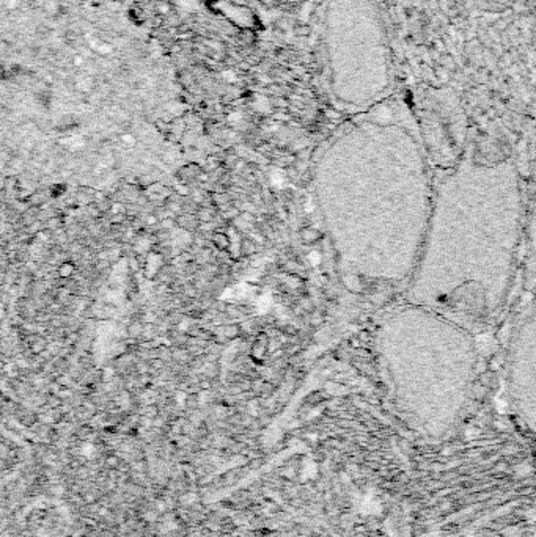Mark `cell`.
Masks as SVG:
<instances>
[{
  "instance_id": "obj_1",
  "label": "cell",
  "mask_w": 536,
  "mask_h": 537,
  "mask_svg": "<svg viewBox=\"0 0 536 537\" xmlns=\"http://www.w3.org/2000/svg\"><path fill=\"white\" fill-rule=\"evenodd\" d=\"M323 156L343 284L368 300L408 287L436 192L415 113L404 99L388 96L341 124Z\"/></svg>"
},
{
  "instance_id": "obj_2",
  "label": "cell",
  "mask_w": 536,
  "mask_h": 537,
  "mask_svg": "<svg viewBox=\"0 0 536 537\" xmlns=\"http://www.w3.org/2000/svg\"><path fill=\"white\" fill-rule=\"evenodd\" d=\"M524 231L522 185L513 162L466 159L434 192L426 236L406 300L470 331L508 297Z\"/></svg>"
},
{
  "instance_id": "obj_3",
  "label": "cell",
  "mask_w": 536,
  "mask_h": 537,
  "mask_svg": "<svg viewBox=\"0 0 536 537\" xmlns=\"http://www.w3.org/2000/svg\"><path fill=\"white\" fill-rule=\"evenodd\" d=\"M374 354L390 398L415 423L439 429L462 409L476 371L475 341L464 325L406 302L379 321Z\"/></svg>"
},
{
  "instance_id": "obj_4",
  "label": "cell",
  "mask_w": 536,
  "mask_h": 537,
  "mask_svg": "<svg viewBox=\"0 0 536 537\" xmlns=\"http://www.w3.org/2000/svg\"><path fill=\"white\" fill-rule=\"evenodd\" d=\"M321 52L327 90L343 109L359 113L393 94L379 0H323Z\"/></svg>"
},
{
  "instance_id": "obj_5",
  "label": "cell",
  "mask_w": 536,
  "mask_h": 537,
  "mask_svg": "<svg viewBox=\"0 0 536 537\" xmlns=\"http://www.w3.org/2000/svg\"><path fill=\"white\" fill-rule=\"evenodd\" d=\"M508 389L520 413L536 426V300L524 311L513 333Z\"/></svg>"
},
{
  "instance_id": "obj_6",
  "label": "cell",
  "mask_w": 536,
  "mask_h": 537,
  "mask_svg": "<svg viewBox=\"0 0 536 537\" xmlns=\"http://www.w3.org/2000/svg\"><path fill=\"white\" fill-rule=\"evenodd\" d=\"M525 242L528 249V258L531 263V270L536 273V198L530 211V217L525 226Z\"/></svg>"
},
{
  "instance_id": "obj_7",
  "label": "cell",
  "mask_w": 536,
  "mask_h": 537,
  "mask_svg": "<svg viewBox=\"0 0 536 537\" xmlns=\"http://www.w3.org/2000/svg\"><path fill=\"white\" fill-rule=\"evenodd\" d=\"M200 175H201V168H200V165H197V164H189V165H184V167H181L178 171H176V179L181 182V184H184V185H189V182H192V181H195V179H198L200 178Z\"/></svg>"
},
{
  "instance_id": "obj_8",
  "label": "cell",
  "mask_w": 536,
  "mask_h": 537,
  "mask_svg": "<svg viewBox=\"0 0 536 537\" xmlns=\"http://www.w3.org/2000/svg\"><path fill=\"white\" fill-rule=\"evenodd\" d=\"M49 197H51L49 188H48V192H44V190H36V192H33L30 197H28L25 201L28 203V206H30V208H41L42 205H46V203H48Z\"/></svg>"
},
{
  "instance_id": "obj_9",
  "label": "cell",
  "mask_w": 536,
  "mask_h": 537,
  "mask_svg": "<svg viewBox=\"0 0 536 537\" xmlns=\"http://www.w3.org/2000/svg\"><path fill=\"white\" fill-rule=\"evenodd\" d=\"M211 240L219 252H225L230 249V237L227 233H222V231H215V233H212Z\"/></svg>"
},
{
  "instance_id": "obj_10",
  "label": "cell",
  "mask_w": 536,
  "mask_h": 537,
  "mask_svg": "<svg viewBox=\"0 0 536 537\" xmlns=\"http://www.w3.org/2000/svg\"><path fill=\"white\" fill-rule=\"evenodd\" d=\"M321 237H323V234L315 228H303L300 231V239H302V242H305L307 245L315 243L316 240H320Z\"/></svg>"
},
{
  "instance_id": "obj_11",
  "label": "cell",
  "mask_w": 536,
  "mask_h": 537,
  "mask_svg": "<svg viewBox=\"0 0 536 537\" xmlns=\"http://www.w3.org/2000/svg\"><path fill=\"white\" fill-rule=\"evenodd\" d=\"M46 347H48V344H46V339H44V338H41V336H38V335H35L33 338H30V344H28V349H30V352H32L33 355L44 352Z\"/></svg>"
},
{
  "instance_id": "obj_12",
  "label": "cell",
  "mask_w": 536,
  "mask_h": 537,
  "mask_svg": "<svg viewBox=\"0 0 536 537\" xmlns=\"http://www.w3.org/2000/svg\"><path fill=\"white\" fill-rule=\"evenodd\" d=\"M239 253H241V256H245V258L255 255L256 253V243L252 239H242L241 245H239Z\"/></svg>"
},
{
  "instance_id": "obj_13",
  "label": "cell",
  "mask_w": 536,
  "mask_h": 537,
  "mask_svg": "<svg viewBox=\"0 0 536 537\" xmlns=\"http://www.w3.org/2000/svg\"><path fill=\"white\" fill-rule=\"evenodd\" d=\"M76 270V266L69 263V261H65V263H62L59 266V269H57V272H59V277L60 278H69L72 273H74Z\"/></svg>"
},
{
  "instance_id": "obj_14",
  "label": "cell",
  "mask_w": 536,
  "mask_h": 537,
  "mask_svg": "<svg viewBox=\"0 0 536 537\" xmlns=\"http://www.w3.org/2000/svg\"><path fill=\"white\" fill-rule=\"evenodd\" d=\"M241 333H242L241 325H238V324H228L224 327V335L227 339H236V338H239Z\"/></svg>"
},
{
  "instance_id": "obj_15",
  "label": "cell",
  "mask_w": 536,
  "mask_h": 537,
  "mask_svg": "<svg viewBox=\"0 0 536 537\" xmlns=\"http://www.w3.org/2000/svg\"><path fill=\"white\" fill-rule=\"evenodd\" d=\"M143 330H145V325L139 321H134L127 327V335L131 338H139L140 335H143Z\"/></svg>"
},
{
  "instance_id": "obj_16",
  "label": "cell",
  "mask_w": 536,
  "mask_h": 537,
  "mask_svg": "<svg viewBox=\"0 0 536 537\" xmlns=\"http://www.w3.org/2000/svg\"><path fill=\"white\" fill-rule=\"evenodd\" d=\"M65 192H66V184L65 182H55V184H51V187H49V193H51L52 198H59Z\"/></svg>"
},
{
  "instance_id": "obj_17",
  "label": "cell",
  "mask_w": 536,
  "mask_h": 537,
  "mask_svg": "<svg viewBox=\"0 0 536 537\" xmlns=\"http://www.w3.org/2000/svg\"><path fill=\"white\" fill-rule=\"evenodd\" d=\"M154 182L156 181L151 175H142L137 178V187L142 188V190H147V188H150Z\"/></svg>"
},
{
  "instance_id": "obj_18",
  "label": "cell",
  "mask_w": 536,
  "mask_h": 537,
  "mask_svg": "<svg viewBox=\"0 0 536 537\" xmlns=\"http://www.w3.org/2000/svg\"><path fill=\"white\" fill-rule=\"evenodd\" d=\"M484 2L494 4V5H508L510 2H513V0H484Z\"/></svg>"
},
{
  "instance_id": "obj_19",
  "label": "cell",
  "mask_w": 536,
  "mask_h": 537,
  "mask_svg": "<svg viewBox=\"0 0 536 537\" xmlns=\"http://www.w3.org/2000/svg\"><path fill=\"white\" fill-rule=\"evenodd\" d=\"M531 470H530V467H517V470H516V473L517 474H527V473H530Z\"/></svg>"
}]
</instances>
